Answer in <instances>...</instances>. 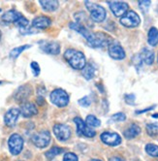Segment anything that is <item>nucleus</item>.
<instances>
[{
    "mask_svg": "<svg viewBox=\"0 0 158 161\" xmlns=\"http://www.w3.org/2000/svg\"><path fill=\"white\" fill-rule=\"evenodd\" d=\"M70 28L77 31L83 35L89 46H91L92 48H104L108 47V46L114 41L109 35L104 33H93L90 31L88 28L77 24V22H70L69 25Z\"/></svg>",
    "mask_w": 158,
    "mask_h": 161,
    "instance_id": "nucleus-1",
    "label": "nucleus"
},
{
    "mask_svg": "<svg viewBox=\"0 0 158 161\" xmlns=\"http://www.w3.org/2000/svg\"><path fill=\"white\" fill-rule=\"evenodd\" d=\"M64 58L69 65L76 70H83L86 65V59L84 54L74 49H69L64 53Z\"/></svg>",
    "mask_w": 158,
    "mask_h": 161,
    "instance_id": "nucleus-2",
    "label": "nucleus"
},
{
    "mask_svg": "<svg viewBox=\"0 0 158 161\" xmlns=\"http://www.w3.org/2000/svg\"><path fill=\"white\" fill-rule=\"evenodd\" d=\"M85 6L87 10L89 11L90 18H91L93 21L101 22L106 19V16H107L106 10L101 5H98L96 3L90 2V1H85Z\"/></svg>",
    "mask_w": 158,
    "mask_h": 161,
    "instance_id": "nucleus-3",
    "label": "nucleus"
},
{
    "mask_svg": "<svg viewBox=\"0 0 158 161\" xmlns=\"http://www.w3.org/2000/svg\"><path fill=\"white\" fill-rule=\"evenodd\" d=\"M50 98L52 104L59 108L67 106L69 104V100H70L68 93L62 88H56L52 90L50 95Z\"/></svg>",
    "mask_w": 158,
    "mask_h": 161,
    "instance_id": "nucleus-4",
    "label": "nucleus"
},
{
    "mask_svg": "<svg viewBox=\"0 0 158 161\" xmlns=\"http://www.w3.org/2000/svg\"><path fill=\"white\" fill-rule=\"evenodd\" d=\"M120 24L128 28L137 27L141 24V19L139 15L134 11H128V12L120 18Z\"/></svg>",
    "mask_w": 158,
    "mask_h": 161,
    "instance_id": "nucleus-5",
    "label": "nucleus"
},
{
    "mask_svg": "<svg viewBox=\"0 0 158 161\" xmlns=\"http://www.w3.org/2000/svg\"><path fill=\"white\" fill-rule=\"evenodd\" d=\"M8 146L10 153L13 155H18L22 151V147H24V139L19 134H13L11 135L8 141Z\"/></svg>",
    "mask_w": 158,
    "mask_h": 161,
    "instance_id": "nucleus-6",
    "label": "nucleus"
},
{
    "mask_svg": "<svg viewBox=\"0 0 158 161\" xmlns=\"http://www.w3.org/2000/svg\"><path fill=\"white\" fill-rule=\"evenodd\" d=\"M31 141L37 147L44 148L48 147L51 143V133L48 130H43L35 133L32 136Z\"/></svg>",
    "mask_w": 158,
    "mask_h": 161,
    "instance_id": "nucleus-7",
    "label": "nucleus"
},
{
    "mask_svg": "<svg viewBox=\"0 0 158 161\" xmlns=\"http://www.w3.org/2000/svg\"><path fill=\"white\" fill-rule=\"evenodd\" d=\"M74 122L77 125V133L80 136H85L88 138H92L96 135V132L94 129H92L91 127L85 123V121H84L81 118H75L74 119Z\"/></svg>",
    "mask_w": 158,
    "mask_h": 161,
    "instance_id": "nucleus-8",
    "label": "nucleus"
},
{
    "mask_svg": "<svg viewBox=\"0 0 158 161\" xmlns=\"http://www.w3.org/2000/svg\"><path fill=\"white\" fill-rule=\"evenodd\" d=\"M53 133L55 137L57 138V140L61 142H65L71 137V128L68 125L62 124V123H57L53 126Z\"/></svg>",
    "mask_w": 158,
    "mask_h": 161,
    "instance_id": "nucleus-9",
    "label": "nucleus"
},
{
    "mask_svg": "<svg viewBox=\"0 0 158 161\" xmlns=\"http://www.w3.org/2000/svg\"><path fill=\"white\" fill-rule=\"evenodd\" d=\"M39 46L41 50L48 54L56 55L60 53V45L55 41H40Z\"/></svg>",
    "mask_w": 158,
    "mask_h": 161,
    "instance_id": "nucleus-10",
    "label": "nucleus"
},
{
    "mask_svg": "<svg viewBox=\"0 0 158 161\" xmlns=\"http://www.w3.org/2000/svg\"><path fill=\"white\" fill-rule=\"evenodd\" d=\"M108 53L112 58L117 59V60H121L123 58H125V55H126L123 48L118 43L115 41H112L108 46Z\"/></svg>",
    "mask_w": 158,
    "mask_h": 161,
    "instance_id": "nucleus-11",
    "label": "nucleus"
},
{
    "mask_svg": "<svg viewBox=\"0 0 158 161\" xmlns=\"http://www.w3.org/2000/svg\"><path fill=\"white\" fill-rule=\"evenodd\" d=\"M32 94V88L29 85H24L19 86L14 94V98L18 103H25L29 96Z\"/></svg>",
    "mask_w": 158,
    "mask_h": 161,
    "instance_id": "nucleus-12",
    "label": "nucleus"
},
{
    "mask_svg": "<svg viewBox=\"0 0 158 161\" xmlns=\"http://www.w3.org/2000/svg\"><path fill=\"white\" fill-rule=\"evenodd\" d=\"M110 9L116 17H123L129 9V5L126 2H121V1H112L108 2Z\"/></svg>",
    "mask_w": 158,
    "mask_h": 161,
    "instance_id": "nucleus-13",
    "label": "nucleus"
},
{
    "mask_svg": "<svg viewBox=\"0 0 158 161\" xmlns=\"http://www.w3.org/2000/svg\"><path fill=\"white\" fill-rule=\"evenodd\" d=\"M100 139L104 144L116 147L121 144V137L116 132H103L100 136Z\"/></svg>",
    "mask_w": 158,
    "mask_h": 161,
    "instance_id": "nucleus-14",
    "label": "nucleus"
},
{
    "mask_svg": "<svg viewBox=\"0 0 158 161\" xmlns=\"http://www.w3.org/2000/svg\"><path fill=\"white\" fill-rule=\"evenodd\" d=\"M19 114H20L19 109H17V108L9 109L4 116L5 124L8 126V127H14L17 123V121H18V119H19Z\"/></svg>",
    "mask_w": 158,
    "mask_h": 161,
    "instance_id": "nucleus-15",
    "label": "nucleus"
},
{
    "mask_svg": "<svg viewBox=\"0 0 158 161\" xmlns=\"http://www.w3.org/2000/svg\"><path fill=\"white\" fill-rule=\"evenodd\" d=\"M20 114L24 118H31L33 116H36L38 114V110L35 106V104H33L31 102H25L24 104H21L20 106Z\"/></svg>",
    "mask_w": 158,
    "mask_h": 161,
    "instance_id": "nucleus-16",
    "label": "nucleus"
},
{
    "mask_svg": "<svg viewBox=\"0 0 158 161\" xmlns=\"http://www.w3.org/2000/svg\"><path fill=\"white\" fill-rule=\"evenodd\" d=\"M24 17L19 12L16 10H10V11H7L5 14H3L1 19L6 22V24H17V21L21 18Z\"/></svg>",
    "mask_w": 158,
    "mask_h": 161,
    "instance_id": "nucleus-17",
    "label": "nucleus"
},
{
    "mask_svg": "<svg viewBox=\"0 0 158 161\" xmlns=\"http://www.w3.org/2000/svg\"><path fill=\"white\" fill-rule=\"evenodd\" d=\"M52 25V20L45 16H39L36 17L34 19L32 20V27L38 28V29H45Z\"/></svg>",
    "mask_w": 158,
    "mask_h": 161,
    "instance_id": "nucleus-18",
    "label": "nucleus"
},
{
    "mask_svg": "<svg viewBox=\"0 0 158 161\" xmlns=\"http://www.w3.org/2000/svg\"><path fill=\"white\" fill-rule=\"evenodd\" d=\"M139 56H140L142 62L145 63L146 65H151L154 61V53L151 50H150L148 48H144L140 52Z\"/></svg>",
    "mask_w": 158,
    "mask_h": 161,
    "instance_id": "nucleus-19",
    "label": "nucleus"
},
{
    "mask_svg": "<svg viewBox=\"0 0 158 161\" xmlns=\"http://www.w3.org/2000/svg\"><path fill=\"white\" fill-rule=\"evenodd\" d=\"M140 133H141L140 126L137 124H131L128 128H126L125 130H124L123 135L126 139H134V138L139 136Z\"/></svg>",
    "mask_w": 158,
    "mask_h": 161,
    "instance_id": "nucleus-20",
    "label": "nucleus"
},
{
    "mask_svg": "<svg viewBox=\"0 0 158 161\" xmlns=\"http://www.w3.org/2000/svg\"><path fill=\"white\" fill-rule=\"evenodd\" d=\"M40 5L47 12H54L55 10H57L59 3L56 0H41Z\"/></svg>",
    "mask_w": 158,
    "mask_h": 161,
    "instance_id": "nucleus-21",
    "label": "nucleus"
},
{
    "mask_svg": "<svg viewBox=\"0 0 158 161\" xmlns=\"http://www.w3.org/2000/svg\"><path fill=\"white\" fill-rule=\"evenodd\" d=\"M148 42L152 47L158 44V29L156 27H151L148 34Z\"/></svg>",
    "mask_w": 158,
    "mask_h": 161,
    "instance_id": "nucleus-22",
    "label": "nucleus"
},
{
    "mask_svg": "<svg viewBox=\"0 0 158 161\" xmlns=\"http://www.w3.org/2000/svg\"><path fill=\"white\" fill-rule=\"evenodd\" d=\"M82 74L84 77V79H86L87 80H91L94 77V75H95V68L93 67L92 64L86 63L84 68L82 70Z\"/></svg>",
    "mask_w": 158,
    "mask_h": 161,
    "instance_id": "nucleus-23",
    "label": "nucleus"
},
{
    "mask_svg": "<svg viewBox=\"0 0 158 161\" xmlns=\"http://www.w3.org/2000/svg\"><path fill=\"white\" fill-rule=\"evenodd\" d=\"M75 19H76V22L79 25H81L84 27L85 25H88V21H89V18L85 15V13L84 12H79L77 14H75ZM87 28V27H86Z\"/></svg>",
    "mask_w": 158,
    "mask_h": 161,
    "instance_id": "nucleus-24",
    "label": "nucleus"
},
{
    "mask_svg": "<svg viewBox=\"0 0 158 161\" xmlns=\"http://www.w3.org/2000/svg\"><path fill=\"white\" fill-rule=\"evenodd\" d=\"M62 152H63V148L58 147H53L51 149H49L48 152H46V153H45V156L47 157L48 160H52L55 156H57L58 154L62 153Z\"/></svg>",
    "mask_w": 158,
    "mask_h": 161,
    "instance_id": "nucleus-25",
    "label": "nucleus"
},
{
    "mask_svg": "<svg viewBox=\"0 0 158 161\" xmlns=\"http://www.w3.org/2000/svg\"><path fill=\"white\" fill-rule=\"evenodd\" d=\"M30 47H31L30 45H24V46H19V47L13 49L10 52V57L11 58H17V57H19V55H20L22 52L29 49Z\"/></svg>",
    "mask_w": 158,
    "mask_h": 161,
    "instance_id": "nucleus-26",
    "label": "nucleus"
},
{
    "mask_svg": "<svg viewBox=\"0 0 158 161\" xmlns=\"http://www.w3.org/2000/svg\"><path fill=\"white\" fill-rule=\"evenodd\" d=\"M85 123L89 126V127H99L101 125V121L100 119H98L93 114H89L87 116L86 119H85Z\"/></svg>",
    "mask_w": 158,
    "mask_h": 161,
    "instance_id": "nucleus-27",
    "label": "nucleus"
},
{
    "mask_svg": "<svg viewBox=\"0 0 158 161\" xmlns=\"http://www.w3.org/2000/svg\"><path fill=\"white\" fill-rule=\"evenodd\" d=\"M145 152L151 157H158V146L154 144H148L145 146Z\"/></svg>",
    "mask_w": 158,
    "mask_h": 161,
    "instance_id": "nucleus-28",
    "label": "nucleus"
},
{
    "mask_svg": "<svg viewBox=\"0 0 158 161\" xmlns=\"http://www.w3.org/2000/svg\"><path fill=\"white\" fill-rule=\"evenodd\" d=\"M146 133H148L150 136L151 137H154V136H157L158 135V123L155 122V123H149L146 125Z\"/></svg>",
    "mask_w": 158,
    "mask_h": 161,
    "instance_id": "nucleus-29",
    "label": "nucleus"
},
{
    "mask_svg": "<svg viewBox=\"0 0 158 161\" xmlns=\"http://www.w3.org/2000/svg\"><path fill=\"white\" fill-rule=\"evenodd\" d=\"M125 119H126V116H125V114H123V113H117L112 116V121H124Z\"/></svg>",
    "mask_w": 158,
    "mask_h": 161,
    "instance_id": "nucleus-30",
    "label": "nucleus"
},
{
    "mask_svg": "<svg viewBox=\"0 0 158 161\" xmlns=\"http://www.w3.org/2000/svg\"><path fill=\"white\" fill-rule=\"evenodd\" d=\"M150 5H151V2L149 1V0H142V1H139V6H140L141 10L144 13L148 12V10Z\"/></svg>",
    "mask_w": 158,
    "mask_h": 161,
    "instance_id": "nucleus-31",
    "label": "nucleus"
},
{
    "mask_svg": "<svg viewBox=\"0 0 158 161\" xmlns=\"http://www.w3.org/2000/svg\"><path fill=\"white\" fill-rule=\"evenodd\" d=\"M30 67H31V69H32V73H33V75L36 76V77H37V76H39L40 71H41L39 64H38L36 61H32V62H31V64H30Z\"/></svg>",
    "mask_w": 158,
    "mask_h": 161,
    "instance_id": "nucleus-32",
    "label": "nucleus"
},
{
    "mask_svg": "<svg viewBox=\"0 0 158 161\" xmlns=\"http://www.w3.org/2000/svg\"><path fill=\"white\" fill-rule=\"evenodd\" d=\"M62 161H79V159H78V156L74 153H67L64 155Z\"/></svg>",
    "mask_w": 158,
    "mask_h": 161,
    "instance_id": "nucleus-33",
    "label": "nucleus"
},
{
    "mask_svg": "<svg viewBox=\"0 0 158 161\" xmlns=\"http://www.w3.org/2000/svg\"><path fill=\"white\" fill-rule=\"evenodd\" d=\"M79 104L83 107H88V106H90V104H91V100H90V98L88 96H84L82 99L79 100Z\"/></svg>",
    "mask_w": 158,
    "mask_h": 161,
    "instance_id": "nucleus-34",
    "label": "nucleus"
},
{
    "mask_svg": "<svg viewBox=\"0 0 158 161\" xmlns=\"http://www.w3.org/2000/svg\"><path fill=\"white\" fill-rule=\"evenodd\" d=\"M19 32L21 34H24V35H26V34H34V33H37V30L34 29V27H25V28H20L19 29Z\"/></svg>",
    "mask_w": 158,
    "mask_h": 161,
    "instance_id": "nucleus-35",
    "label": "nucleus"
},
{
    "mask_svg": "<svg viewBox=\"0 0 158 161\" xmlns=\"http://www.w3.org/2000/svg\"><path fill=\"white\" fill-rule=\"evenodd\" d=\"M125 101L128 103V104H133L135 101V95L133 94H127L125 96Z\"/></svg>",
    "mask_w": 158,
    "mask_h": 161,
    "instance_id": "nucleus-36",
    "label": "nucleus"
},
{
    "mask_svg": "<svg viewBox=\"0 0 158 161\" xmlns=\"http://www.w3.org/2000/svg\"><path fill=\"white\" fill-rule=\"evenodd\" d=\"M37 103H38L39 105H43L44 103H45L44 97H43V96H38V98H37Z\"/></svg>",
    "mask_w": 158,
    "mask_h": 161,
    "instance_id": "nucleus-37",
    "label": "nucleus"
},
{
    "mask_svg": "<svg viewBox=\"0 0 158 161\" xmlns=\"http://www.w3.org/2000/svg\"><path fill=\"white\" fill-rule=\"evenodd\" d=\"M109 161H124V159L121 157H118V156H114V157L110 158Z\"/></svg>",
    "mask_w": 158,
    "mask_h": 161,
    "instance_id": "nucleus-38",
    "label": "nucleus"
},
{
    "mask_svg": "<svg viewBox=\"0 0 158 161\" xmlns=\"http://www.w3.org/2000/svg\"><path fill=\"white\" fill-rule=\"evenodd\" d=\"M153 108H155V106L150 107V108L144 109V110H143V111H138V112H136V114H143V113H145V112H149V111H150V110H151V109H153Z\"/></svg>",
    "mask_w": 158,
    "mask_h": 161,
    "instance_id": "nucleus-39",
    "label": "nucleus"
},
{
    "mask_svg": "<svg viewBox=\"0 0 158 161\" xmlns=\"http://www.w3.org/2000/svg\"><path fill=\"white\" fill-rule=\"evenodd\" d=\"M89 161H102V160H99V159H91V160H89Z\"/></svg>",
    "mask_w": 158,
    "mask_h": 161,
    "instance_id": "nucleus-40",
    "label": "nucleus"
},
{
    "mask_svg": "<svg viewBox=\"0 0 158 161\" xmlns=\"http://www.w3.org/2000/svg\"><path fill=\"white\" fill-rule=\"evenodd\" d=\"M0 40H1V31H0Z\"/></svg>",
    "mask_w": 158,
    "mask_h": 161,
    "instance_id": "nucleus-41",
    "label": "nucleus"
},
{
    "mask_svg": "<svg viewBox=\"0 0 158 161\" xmlns=\"http://www.w3.org/2000/svg\"><path fill=\"white\" fill-rule=\"evenodd\" d=\"M1 84H2V82H0V85H1Z\"/></svg>",
    "mask_w": 158,
    "mask_h": 161,
    "instance_id": "nucleus-42",
    "label": "nucleus"
},
{
    "mask_svg": "<svg viewBox=\"0 0 158 161\" xmlns=\"http://www.w3.org/2000/svg\"><path fill=\"white\" fill-rule=\"evenodd\" d=\"M0 12H1V9H0Z\"/></svg>",
    "mask_w": 158,
    "mask_h": 161,
    "instance_id": "nucleus-43",
    "label": "nucleus"
},
{
    "mask_svg": "<svg viewBox=\"0 0 158 161\" xmlns=\"http://www.w3.org/2000/svg\"><path fill=\"white\" fill-rule=\"evenodd\" d=\"M157 60H158V58H157Z\"/></svg>",
    "mask_w": 158,
    "mask_h": 161,
    "instance_id": "nucleus-44",
    "label": "nucleus"
},
{
    "mask_svg": "<svg viewBox=\"0 0 158 161\" xmlns=\"http://www.w3.org/2000/svg\"><path fill=\"white\" fill-rule=\"evenodd\" d=\"M138 161H139V160H138Z\"/></svg>",
    "mask_w": 158,
    "mask_h": 161,
    "instance_id": "nucleus-45",
    "label": "nucleus"
}]
</instances>
